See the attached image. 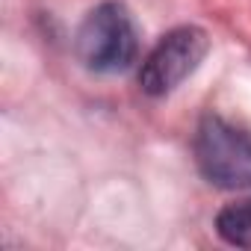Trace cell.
I'll return each instance as SVG.
<instances>
[{"label":"cell","instance_id":"cell-1","mask_svg":"<svg viewBox=\"0 0 251 251\" xmlns=\"http://www.w3.org/2000/svg\"><path fill=\"white\" fill-rule=\"evenodd\" d=\"M195 160L201 175L222 189L251 186V136L236 124L207 115L195 133Z\"/></svg>","mask_w":251,"mask_h":251},{"label":"cell","instance_id":"cell-3","mask_svg":"<svg viewBox=\"0 0 251 251\" xmlns=\"http://www.w3.org/2000/svg\"><path fill=\"white\" fill-rule=\"evenodd\" d=\"M210 39L198 27H177L172 30L142 62L139 86L151 98H163L175 92L207 56Z\"/></svg>","mask_w":251,"mask_h":251},{"label":"cell","instance_id":"cell-4","mask_svg":"<svg viewBox=\"0 0 251 251\" xmlns=\"http://www.w3.org/2000/svg\"><path fill=\"white\" fill-rule=\"evenodd\" d=\"M216 230L225 242L236 248H251V198L227 204L216 216Z\"/></svg>","mask_w":251,"mask_h":251},{"label":"cell","instance_id":"cell-2","mask_svg":"<svg viewBox=\"0 0 251 251\" xmlns=\"http://www.w3.org/2000/svg\"><path fill=\"white\" fill-rule=\"evenodd\" d=\"M77 53L89 71L115 74L136 59V30L127 9L118 3H100L86 15L77 30Z\"/></svg>","mask_w":251,"mask_h":251}]
</instances>
